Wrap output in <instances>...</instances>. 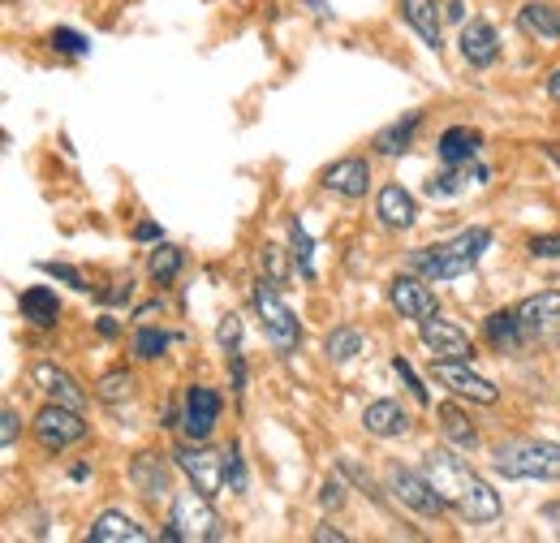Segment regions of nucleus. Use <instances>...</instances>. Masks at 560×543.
<instances>
[{"label":"nucleus","mask_w":560,"mask_h":543,"mask_svg":"<svg viewBox=\"0 0 560 543\" xmlns=\"http://www.w3.org/2000/svg\"><path fill=\"white\" fill-rule=\"evenodd\" d=\"M422 475L444 496V505H453L470 527H488L500 518V496L491 492V483L483 475H475L453 449H431L422 458Z\"/></svg>","instance_id":"nucleus-1"},{"label":"nucleus","mask_w":560,"mask_h":543,"mask_svg":"<svg viewBox=\"0 0 560 543\" xmlns=\"http://www.w3.org/2000/svg\"><path fill=\"white\" fill-rule=\"evenodd\" d=\"M491 462H495V471L504 478H544V483H560L557 440H504Z\"/></svg>","instance_id":"nucleus-2"},{"label":"nucleus","mask_w":560,"mask_h":543,"mask_svg":"<svg viewBox=\"0 0 560 543\" xmlns=\"http://www.w3.org/2000/svg\"><path fill=\"white\" fill-rule=\"evenodd\" d=\"M255 311H259L264 333L272 337V345H277L280 354H298V345H302V324H298V315L289 311V302L280 298L272 276H264V280L255 285Z\"/></svg>","instance_id":"nucleus-3"},{"label":"nucleus","mask_w":560,"mask_h":543,"mask_svg":"<svg viewBox=\"0 0 560 543\" xmlns=\"http://www.w3.org/2000/svg\"><path fill=\"white\" fill-rule=\"evenodd\" d=\"M168 522L182 531V540L186 543H220L224 540L220 518H215V509H211V496L208 492H199V487L173 496V518H168Z\"/></svg>","instance_id":"nucleus-4"},{"label":"nucleus","mask_w":560,"mask_h":543,"mask_svg":"<svg viewBox=\"0 0 560 543\" xmlns=\"http://www.w3.org/2000/svg\"><path fill=\"white\" fill-rule=\"evenodd\" d=\"M177 466L208 496H220L229 487V449H208L203 440H190L186 449H177Z\"/></svg>","instance_id":"nucleus-5"},{"label":"nucleus","mask_w":560,"mask_h":543,"mask_svg":"<svg viewBox=\"0 0 560 543\" xmlns=\"http://www.w3.org/2000/svg\"><path fill=\"white\" fill-rule=\"evenodd\" d=\"M35 440L48 449V453H66L70 444L86 440V423L73 406L61 402H48V406L35 414Z\"/></svg>","instance_id":"nucleus-6"},{"label":"nucleus","mask_w":560,"mask_h":543,"mask_svg":"<svg viewBox=\"0 0 560 543\" xmlns=\"http://www.w3.org/2000/svg\"><path fill=\"white\" fill-rule=\"evenodd\" d=\"M431 371H435V380L444 384V389H453L457 397H470V402H479V406H495L500 402V389L483 380L479 371H470L466 362H457V358H431Z\"/></svg>","instance_id":"nucleus-7"},{"label":"nucleus","mask_w":560,"mask_h":543,"mask_svg":"<svg viewBox=\"0 0 560 543\" xmlns=\"http://www.w3.org/2000/svg\"><path fill=\"white\" fill-rule=\"evenodd\" d=\"M388 492H393L406 509L422 513V518H440V513H444V496L431 487V478L415 475V471H406V466H388Z\"/></svg>","instance_id":"nucleus-8"},{"label":"nucleus","mask_w":560,"mask_h":543,"mask_svg":"<svg viewBox=\"0 0 560 543\" xmlns=\"http://www.w3.org/2000/svg\"><path fill=\"white\" fill-rule=\"evenodd\" d=\"M526 340H560V289H544L517 307Z\"/></svg>","instance_id":"nucleus-9"},{"label":"nucleus","mask_w":560,"mask_h":543,"mask_svg":"<svg viewBox=\"0 0 560 543\" xmlns=\"http://www.w3.org/2000/svg\"><path fill=\"white\" fill-rule=\"evenodd\" d=\"M220 409H224V397L215 389L190 384L186 389V406H182V431H186V440H208L211 427L220 423Z\"/></svg>","instance_id":"nucleus-10"},{"label":"nucleus","mask_w":560,"mask_h":543,"mask_svg":"<svg viewBox=\"0 0 560 543\" xmlns=\"http://www.w3.org/2000/svg\"><path fill=\"white\" fill-rule=\"evenodd\" d=\"M388 302L406 315V320H431V315H440V302H435V293L427 289V280H422L419 272H410V276H397L393 285H388Z\"/></svg>","instance_id":"nucleus-11"},{"label":"nucleus","mask_w":560,"mask_h":543,"mask_svg":"<svg viewBox=\"0 0 560 543\" xmlns=\"http://www.w3.org/2000/svg\"><path fill=\"white\" fill-rule=\"evenodd\" d=\"M419 337H422V345L431 349V358H457V362H470V358H475L470 337H466L457 324H444V320H435V315L422 320Z\"/></svg>","instance_id":"nucleus-12"},{"label":"nucleus","mask_w":560,"mask_h":543,"mask_svg":"<svg viewBox=\"0 0 560 543\" xmlns=\"http://www.w3.org/2000/svg\"><path fill=\"white\" fill-rule=\"evenodd\" d=\"M31 380H35V389H44L48 402H61V406H73V409H82V402H86V393L78 389V380H73L70 371H61L57 362H35L31 367Z\"/></svg>","instance_id":"nucleus-13"},{"label":"nucleus","mask_w":560,"mask_h":543,"mask_svg":"<svg viewBox=\"0 0 560 543\" xmlns=\"http://www.w3.org/2000/svg\"><path fill=\"white\" fill-rule=\"evenodd\" d=\"M86 540H91V543H147V540H151V531H147L142 522H135L130 513L108 509V513H100V518L91 522Z\"/></svg>","instance_id":"nucleus-14"},{"label":"nucleus","mask_w":560,"mask_h":543,"mask_svg":"<svg viewBox=\"0 0 560 543\" xmlns=\"http://www.w3.org/2000/svg\"><path fill=\"white\" fill-rule=\"evenodd\" d=\"M324 186H328L332 195H341V199H362L366 186H371V164H366L362 155H346V160H337V164L324 173Z\"/></svg>","instance_id":"nucleus-15"},{"label":"nucleus","mask_w":560,"mask_h":543,"mask_svg":"<svg viewBox=\"0 0 560 543\" xmlns=\"http://www.w3.org/2000/svg\"><path fill=\"white\" fill-rule=\"evenodd\" d=\"M375 216H380V224L384 229H410L415 220H419V204H415V195L406 190V186H384L380 190V199H375Z\"/></svg>","instance_id":"nucleus-16"},{"label":"nucleus","mask_w":560,"mask_h":543,"mask_svg":"<svg viewBox=\"0 0 560 543\" xmlns=\"http://www.w3.org/2000/svg\"><path fill=\"white\" fill-rule=\"evenodd\" d=\"M462 57H466V66H475V69H488L491 61L500 57V35H495L491 22H470V26H462Z\"/></svg>","instance_id":"nucleus-17"},{"label":"nucleus","mask_w":560,"mask_h":543,"mask_svg":"<svg viewBox=\"0 0 560 543\" xmlns=\"http://www.w3.org/2000/svg\"><path fill=\"white\" fill-rule=\"evenodd\" d=\"M517 26L530 35V39H560V4L552 0H526L517 9Z\"/></svg>","instance_id":"nucleus-18"},{"label":"nucleus","mask_w":560,"mask_h":543,"mask_svg":"<svg viewBox=\"0 0 560 543\" xmlns=\"http://www.w3.org/2000/svg\"><path fill=\"white\" fill-rule=\"evenodd\" d=\"M130 483H135V492H139L142 500H160L168 492V466H164V458L160 453H139L130 462Z\"/></svg>","instance_id":"nucleus-19"},{"label":"nucleus","mask_w":560,"mask_h":543,"mask_svg":"<svg viewBox=\"0 0 560 543\" xmlns=\"http://www.w3.org/2000/svg\"><path fill=\"white\" fill-rule=\"evenodd\" d=\"M18 311H22V320L35 324V328H52V324L61 320V302H57V293H52L48 285H31V289L18 298Z\"/></svg>","instance_id":"nucleus-20"},{"label":"nucleus","mask_w":560,"mask_h":543,"mask_svg":"<svg viewBox=\"0 0 560 543\" xmlns=\"http://www.w3.org/2000/svg\"><path fill=\"white\" fill-rule=\"evenodd\" d=\"M362 427L380 440H393V436H406L410 431V414L397 406V402H371L362 409Z\"/></svg>","instance_id":"nucleus-21"},{"label":"nucleus","mask_w":560,"mask_h":543,"mask_svg":"<svg viewBox=\"0 0 560 543\" xmlns=\"http://www.w3.org/2000/svg\"><path fill=\"white\" fill-rule=\"evenodd\" d=\"M488 182V169L483 164H448V173H440V177H431L427 182V195L431 199H444V195H462L466 186H483Z\"/></svg>","instance_id":"nucleus-22"},{"label":"nucleus","mask_w":560,"mask_h":543,"mask_svg":"<svg viewBox=\"0 0 560 543\" xmlns=\"http://www.w3.org/2000/svg\"><path fill=\"white\" fill-rule=\"evenodd\" d=\"M483 333H488L491 349H500V354H517V349L526 345L517 311H491L488 320H483Z\"/></svg>","instance_id":"nucleus-23"},{"label":"nucleus","mask_w":560,"mask_h":543,"mask_svg":"<svg viewBox=\"0 0 560 543\" xmlns=\"http://www.w3.org/2000/svg\"><path fill=\"white\" fill-rule=\"evenodd\" d=\"M435 9H440L435 0H401V18L419 31V39L431 53H440V13Z\"/></svg>","instance_id":"nucleus-24"},{"label":"nucleus","mask_w":560,"mask_h":543,"mask_svg":"<svg viewBox=\"0 0 560 543\" xmlns=\"http://www.w3.org/2000/svg\"><path fill=\"white\" fill-rule=\"evenodd\" d=\"M410 272H419L422 280H457V276H466V264H457V259H448V255H440L435 246H422V251H410Z\"/></svg>","instance_id":"nucleus-25"},{"label":"nucleus","mask_w":560,"mask_h":543,"mask_svg":"<svg viewBox=\"0 0 560 543\" xmlns=\"http://www.w3.org/2000/svg\"><path fill=\"white\" fill-rule=\"evenodd\" d=\"M479 142L483 138L475 135V130H466V126H448L440 142H435V151H440V160L444 164H470L475 155H479Z\"/></svg>","instance_id":"nucleus-26"},{"label":"nucleus","mask_w":560,"mask_h":543,"mask_svg":"<svg viewBox=\"0 0 560 543\" xmlns=\"http://www.w3.org/2000/svg\"><path fill=\"white\" fill-rule=\"evenodd\" d=\"M419 126H422V113H406L401 122L384 126L371 147H375L380 155H401V151H410V142H415V135H419Z\"/></svg>","instance_id":"nucleus-27"},{"label":"nucleus","mask_w":560,"mask_h":543,"mask_svg":"<svg viewBox=\"0 0 560 543\" xmlns=\"http://www.w3.org/2000/svg\"><path fill=\"white\" fill-rule=\"evenodd\" d=\"M435 414H440V431L448 436V444H453V449H475V444H479V436H475L470 418H466L457 406H440Z\"/></svg>","instance_id":"nucleus-28"},{"label":"nucleus","mask_w":560,"mask_h":543,"mask_svg":"<svg viewBox=\"0 0 560 543\" xmlns=\"http://www.w3.org/2000/svg\"><path fill=\"white\" fill-rule=\"evenodd\" d=\"M362 333L358 328H332L328 333V340H324V354L332 358V362H350V358H358L362 354Z\"/></svg>","instance_id":"nucleus-29"},{"label":"nucleus","mask_w":560,"mask_h":543,"mask_svg":"<svg viewBox=\"0 0 560 543\" xmlns=\"http://www.w3.org/2000/svg\"><path fill=\"white\" fill-rule=\"evenodd\" d=\"M182 264H186V259H182V251H177V246H155V251H151V259H147V272H151V280H155V285H168V280L182 272Z\"/></svg>","instance_id":"nucleus-30"},{"label":"nucleus","mask_w":560,"mask_h":543,"mask_svg":"<svg viewBox=\"0 0 560 543\" xmlns=\"http://www.w3.org/2000/svg\"><path fill=\"white\" fill-rule=\"evenodd\" d=\"M130 393H135V376H130V371H108V376H100V384H95V397L108 402V406L126 402Z\"/></svg>","instance_id":"nucleus-31"},{"label":"nucleus","mask_w":560,"mask_h":543,"mask_svg":"<svg viewBox=\"0 0 560 543\" xmlns=\"http://www.w3.org/2000/svg\"><path fill=\"white\" fill-rule=\"evenodd\" d=\"M168 333H160V328H139L135 340H130V349H135V358L139 362H155V358H164V349H168Z\"/></svg>","instance_id":"nucleus-32"},{"label":"nucleus","mask_w":560,"mask_h":543,"mask_svg":"<svg viewBox=\"0 0 560 543\" xmlns=\"http://www.w3.org/2000/svg\"><path fill=\"white\" fill-rule=\"evenodd\" d=\"M289 242H293V259H298L302 276H315V246H311V233L302 229V220L289 224Z\"/></svg>","instance_id":"nucleus-33"},{"label":"nucleus","mask_w":560,"mask_h":543,"mask_svg":"<svg viewBox=\"0 0 560 543\" xmlns=\"http://www.w3.org/2000/svg\"><path fill=\"white\" fill-rule=\"evenodd\" d=\"M52 48L66 53V57H86V53H91V44H86L78 31H70V26H57V31H52Z\"/></svg>","instance_id":"nucleus-34"},{"label":"nucleus","mask_w":560,"mask_h":543,"mask_svg":"<svg viewBox=\"0 0 560 543\" xmlns=\"http://www.w3.org/2000/svg\"><path fill=\"white\" fill-rule=\"evenodd\" d=\"M229 492H246V462H242V449L229 444Z\"/></svg>","instance_id":"nucleus-35"},{"label":"nucleus","mask_w":560,"mask_h":543,"mask_svg":"<svg viewBox=\"0 0 560 543\" xmlns=\"http://www.w3.org/2000/svg\"><path fill=\"white\" fill-rule=\"evenodd\" d=\"M44 272H48V276H57V280H66V285H70V289H78V293H86V289H91V285L82 280V272L70 268V264H57V259H48V264H44Z\"/></svg>","instance_id":"nucleus-36"},{"label":"nucleus","mask_w":560,"mask_h":543,"mask_svg":"<svg viewBox=\"0 0 560 543\" xmlns=\"http://www.w3.org/2000/svg\"><path fill=\"white\" fill-rule=\"evenodd\" d=\"M535 259H560V233H539V238H530V246H526Z\"/></svg>","instance_id":"nucleus-37"},{"label":"nucleus","mask_w":560,"mask_h":543,"mask_svg":"<svg viewBox=\"0 0 560 543\" xmlns=\"http://www.w3.org/2000/svg\"><path fill=\"white\" fill-rule=\"evenodd\" d=\"M215 337H220V345H224L229 354H237V340H242V320H237V315H224Z\"/></svg>","instance_id":"nucleus-38"},{"label":"nucleus","mask_w":560,"mask_h":543,"mask_svg":"<svg viewBox=\"0 0 560 543\" xmlns=\"http://www.w3.org/2000/svg\"><path fill=\"white\" fill-rule=\"evenodd\" d=\"M319 505H324V509H341V505H346V483H341V478H328L324 492H319Z\"/></svg>","instance_id":"nucleus-39"},{"label":"nucleus","mask_w":560,"mask_h":543,"mask_svg":"<svg viewBox=\"0 0 560 543\" xmlns=\"http://www.w3.org/2000/svg\"><path fill=\"white\" fill-rule=\"evenodd\" d=\"M393 371H397V376H401V380L410 384V393H415L419 402H427V389H422V380H419V376L410 371V362H406V358H393Z\"/></svg>","instance_id":"nucleus-40"},{"label":"nucleus","mask_w":560,"mask_h":543,"mask_svg":"<svg viewBox=\"0 0 560 543\" xmlns=\"http://www.w3.org/2000/svg\"><path fill=\"white\" fill-rule=\"evenodd\" d=\"M0 440H4V449H13V440H18V427H22V418H18V409L4 406V414H0Z\"/></svg>","instance_id":"nucleus-41"},{"label":"nucleus","mask_w":560,"mask_h":543,"mask_svg":"<svg viewBox=\"0 0 560 543\" xmlns=\"http://www.w3.org/2000/svg\"><path fill=\"white\" fill-rule=\"evenodd\" d=\"M135 298V285H117V289H100V302H130Z\"/></svg>","instance_id":"nucleus-42"},{"label":"nucleus","mask_w":560,"mask_h":543,"mask_svg":"<svg viewBox=\"0 0 560 543\" xmlns=\"http://www.w3.org/2000/svg\"><path fill=\"white\" fill-rule=\"evenodd\" d=\"M548 527H552V535L560 540V505H544V513H539Z\"/></svg>","instance_id":"nucleus-43"},{"label":"nucleus","mask_w":560,"mask_h":543,"mask_svg":"<svg viewBox=\"0 0 560 543\" xmlns=\"http://www.w3.org/2000/svg\"><path fill=\"white\" fill-rule=\"evenodd\" d=\"M135 238H139V242H160V224H151V220H147V224L135 229Z\"/></svg>","instance_id":"nucleus-44"},{"label":"nucleus","mask_w":560,"mask_h":543,"mask_svg":"<svg viewBox=\"0 0 560 543\" xmlns=\"http://www.w3.org/2000/svg\"><path fill=\"white\" fill-rule=\"evenodd\" d=\"M346 543V535H341V531H332V527H319V531H315V543Z\"/></svg>","instance_id":"nucleus-45"},{"label":"nucleus","mask_w":560,"mask_h":543,"mask_svg":"<svg viewBox=\"0 0 560 543\" xmlns=\"http://www.w3.org/2000/svg\"><path fill=\"white\" fill-rule=\"evenodd\" d=\"M264 255H268V268H272V280H280V255H277V246H268Z\"/></svg>","instance_id":"nucleus-46"},{"label":"nucleus","mask_w":560,"mask_h":543,"mask_svg":"<svg viewBox=\"0 0 560 543\" xmlns=\"http://www.w3.org/2000/svg\"><path fill=\"white\" fill-rule=\"evenodd\" d=\"M539 151H544L552 164H560V142H539Z\"/></svg>","instance_id":"nucleus-47"},{"label":"nucleus","mask_w":560,"mask_h":543,"mask_svg":"<svg viewBox=\"0 0 560 543\" xmlns=\"http://www.w3.org/2000/svg\"><path fill=\"white\" fill-rule=\"evenodd\" d=\"M548 95H552V100L560 104V66L552 69V78H548Z\"/></svg>","instance_id":"nucleus-48"},{"label":"nucleus","mask_w":560,"mask_h":543,"mask_svg":"<svg viewBox=\"0 0 560 543\" xmlns=\"http://www.w3.org/2000/svg\"><path fill=\"white\" fill-rule=\"evenodd\" d=\"M100 333H104V337H117V320L104 315V320H100Z\"/></svg>","instance_id":"nucleus-49"}]
</instances>
